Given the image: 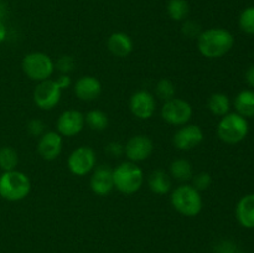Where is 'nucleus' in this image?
Listing matches in <instances>:
<instances>
[{
	"label": "nucleus",
	"mask_w": 254,
	"mask_h": 253,
	"mask_svg": "<svg viewBox=\"0 0 254 253\" xmlns=\"http://www.w3.org/2000/svg\"><path fill=\"white\" fill-rule=\"evenodd\" d=\"M235 45V37L228 30L212 27L200 34L197 37L198 51L207 59H220L231 51Z\"/></svg>",
	"instance_id": "obj_1"
},
{
	"label": "nucleus",
	"mask_w": 254,
	"mask_h": 253,
	"mask_svg": "<svg viewBox=\"0 0 254 253\" xmlns=\"http://www.w3.org/2000/svg\"><path fill=\"white\" fill-rule=\"evenodd\" d=\"M171 206L176 212L186 217H196L203 207L201 192L190 184H181L174 189L170 196Z\"/></svg>",
	"instance_id": "obj_2"
},
{
	"label": "nucleus",
	"mask_w": 254,
	"mask_h": 253,
	"mask_svg": "<svg viewBox=\"0 0 254 253\" xmlns=\"http://www.w3.org/2000/svg\"><path fill=\"white\" fill-rule=\"evenodd\" d=\"M31 191L29 176L19 170L4 171L0 175V196L10 202L25 200Z\"/></svg>",
	"instance_id": "obj_3"
},
{
	"label": "nucleus",
	"mask_w": 254,
	"mask_h": 253,
	"mask_svg": "<svg viewBox=\"0 0 254 253\" xmlns=\"http://www.w3.org/2000/svg\"><path fill=\"white\" fill-rule=\"evenodd\" d=\"M114 189L123 195L138 192L144 184V173L138 164L124 161L113 169Z\"/></svg>",
	"instance_id": "obj_4"
},
{
	"label": "nucleus",
	"mask_w": 254,
	"mask_h": 253,
	"mask_svg": "<svg viewBox=\"0 0 254 253\" xmlns=\"http://www.w3.org/2000/svg\"><path fill=\"white\" fill-rule=\"evenodd\" d=\"M21 67L31 81L39 83L51 78L55 71V62L44 52H30L22 59Z\"/></svg>",
	"instance_id": "obj_5"
},
{
	"label": "nucleus",
	"mask_w": 254,
	"mask_h": 253,
	"mask_svg": "<svg viewBox=\"0 0 254 253\" xmlns=\"http://www.w3.org/2000/svg\"><path fill=\"white\" fill-rule=\"evenodd\" d=\"M247 118L238 113H227L221 118L217 126V135L223 143L237 144L248 134Z\"/></svg>",
	"instance_id": "obj_6"
},
{
	"label": "nucleus",
	"mask_w": 254,
	"mask_h": 253,
	"mask_svg": "<svg viewBox=\"0 0 254 253\" xmlns=\"http://www.w3.org/2000/svg\"><path fill=\"white\" fill-rule=\"evenodd\" d=\"M193 109L189 102L181 98L166 101L161 107V117L171 126H185L192 118Z\"/></svg>",
	"instance_id": "obj_7"
},
{
	"label": "nucleus",
	"mask_w": 254,
	"mask_h": 253,
	"mask_svg": "<svg viewBox=\"0 0 254 253\" xmlns=\"http://www.w3.org/2000/svg\"><path fill=\"white\" fill-rule=\"evenodd\" d=\"M96 153L89 146H79L69 154L67 166L69 171L76 176H84L96 168Z\"/></svg>",
	"instance_id": "obj_8"
},
{
	"label": "nucleus",
	"mask_w": 254,
	"mask_h": 253,
	"mask_svg": "<svg viewBox=\"0 0 254 253\" xmlns=\"http://www.w3.org/2000/svg\"><path fill=\"white\" fill-rule=\"evenodd\" d=\"M62 91L52 79H46L37 83L34 89V102L42 111H51L61 101Z\"/></svg>",
	"instance_id": "obj_9"
},
{
	"label": "nucleus",
	"mask_w": 254,
	"mask_h": 253,
	"mask_svg": "<svg viewBox=\"0 0 254 253\" xmlns=\"http://www.w3.org/2000/svg\"><path fill=\"white\" fill-rule=\"evenodd\" d=\"M84 126H86L84 114L77 109H67L62 112L56 121L57 133L67 138H72L81 133Z\"/></svg>",
	"instance_id": "obj_10"
},
{
	"label": "nucleus",
	"mask_w": 254,
	"mask_h": 253,
	"mask_svg": "<svg viewBox=\"0 0 254 253\" xmlns=\"http://www.w3.org/2000/svg\"><path fill=\"white\" fill-rule=\"evenodd\" d=\"M203 130L196 124H185L174 134L173 143L176 149L181 151H189L197 148L203 141Z\"/></svg>",
	"instance_id": "obj_11"
},
{
	"label": "nucleus",
	"mask_w": 254,
	"mask_h": 253,
	"mask_svg": "<svg viewBox=\"0 0 254 253\" xmlns=\"http://www.w3.org/2000/svg\"><path fill=\"white\" fill-rule=\"evenodd\" d=\"M129 107L134 117L141 121H146V119H150L155 113L156 99L150 92L141 89L133 93L129 102Z\"/></svg>",
	"instance_id": "obj_12"
},
{
	"label": "nucleus",
	"mask_w": 254,
	"mask_h": 253,
	"mask_svg": "<svg viewBox=\"0 0 254 253\" xmlns=\"http://www.w3.org/2000/svg\"><path fill=\"white\" fill-rule=\"evenodd\" d=\"M154 151V143L149 136L135 135L129 139L124 145V154L129 161L140 163L151 156Z\"/></svg>",
	"instance_id": "obj_13"
},
{
	"label": "nucleus",
	"mask_w": 254,
	"mask_h": 253,
	"mask_svg": "<svg viewBox=\"0 0 254 253\" xmlns=\"http://www.w3.org/2000/svg\"><path fill=\"white\" fill-rule=\"evenodd\" d=\"M89 185L94 195L101 197L108 196L114 189L113 169L109 168L108 165H99L94 168Z\"/></svg>",
	"instance_id": "obj_14"
},
{
	"label": "nucleus",
	"mask_w": 254,
	"mask_h": 253,
	"mask_svg": "<svg viewBox=\"0 0 254 253\" xmlns=\"http://www.w3.org/2000/svg\"><path fill=\"white\" fill-rule=\"evenodd\" d=\"M62 145V136L57 131H45L37 143V153L44 160L52 161L60 156Z\"/></svg>",
	"instance_id": "obj_15"
},
{
	"label": "nucleus",
	"mask_w": 254,
	"mask_h": 253,
	"mask_svg": "<svg viewBox=\"0 0 254 253\" xmlns=\"http://www.w3.org/2000/svg\"><path fill=\"white\" fill-rule=\"evenodd\" d=\"M77 98L83 102H92L99 98L102 93V84L99 79L93 76H83L73 86Z\"/></svg>",
	"instance_id": "obj_16"
},
{
	"label": "nucleus",
	"mask_w": 254,
	"mask_h": 253,
	"mask_svg": "<svg viewBox=\"0 0 254 253\" xmlns=\"http://www.w3.org/2000/svg\"><path fill=\"white\" fill-rule=\"evenodd\" d=\"M109 52L117 57H127L134 49L133 40L126 32H113L107 40Z\"/></svg>",
	"instance_id": "obj_17"
},
{
	"label": "nucleus",
	"mask_w": 254,
	"mask_h": 253,
	"mask_svg": "<svg viewBox=\"0 0 254 253\" xmlns=\"http://www.w3.org/2000/svg\"><path fill=\"white\" fill-rule=\"evenodd\" d=\"M236 218L245 228H254V193L246 195L236 206Z\"/></svg>",
	"instance_id": "obj_18"
},
{
	"label": "nucleus",
	"mask_w": 254,
	"mask_h": 253,
	"mask_svg": "<svg viewBox=\"0 0 254 253\" xmlns=\"http://www.w3.org/2000/svg\"><path fill=\"white\" fill-rule=\"evenodd\" d=\"M149 189L155 195L163 196L170 191L171 180L164 170H154L148 179Z\"/></svg>",
	"instance_id": "obj_19"
},
{
	"label": "nucleus",
	"mask_w": 254,
	"mask_h": 253,
	"mask_svg": "<svg viewBox=\"0 0 254 253\" xmlns=\"http://www.w3.org/2000/svg\"><path fill=\"white\" fill-rule=\"evenodd\" d=\"M236 113L245 118H253L254 117V91L245 89L240 92L235 98Z\"/></svg>",
	"instance_id": "obj_20"
},
{
	"label": "nucleus",
	"mask_w": 254,
	"mask_h": 253,
	"mask_svg": "<svg viewBox=\"0 0 254 253\" xmlns=\"http://www.w3.org/2000/svg\"><path fill=\"white\" fill-rule=\"evenodd\" d=\"M169 170H170V175L173 176L175 180L181 181V183L191 180L193 176L192 164L189 160H186V159L180 158L173 160L171 161Z\"/></svg>",
	"instance_id": "obj_21"
},
{
	"label": "nucleus",
	"mask_w": 254,
	"mask_h": 253,
	"mask_svg": "<svg viewBox=\"0 0 254 253\" xmlns=\"http://www.w3.org/2000/svg\"><path fill=\"white\" fill-rule=\"evenodd\" d=\"M207 106L213 116L223 117L227 113H230L231 102L230 98L225 93H213L208 98Z\"/></svg>",
	"instance_id": "obj_22"
},
{
	"label": "nucleus",
	"mask_w": 254,
	"mask_h": 253,
	"mask_svg": "<svg viewBox=\"0 0 254 253\" xmlns=\"http://www.w3.org/2000/svg\"><path fill=\"white\" fill-rule=\"evenodd\" d=\"M84 121L89 129L94 131H103L108 126V116L101 109H91L84 114Z\"/></svg>",
	"instance_id": "obj_23"
},
{
	"label": "nucleus",
	"mask_w": 254,
	"mask_h": 253,
	"mask_svg": "<svg viewBox=\"0 0 254 253\" xmlns=\"http://www.w3.org/2000/svg\"><path fill=\"white\" fill-rule=\"evenodd\" d=\"M166 11L169 17L174 21H184L188 17L190 7L186 0H169Z\"/></svg>",
	"instance_id": "obj_24"
},
{
	"label": "nucleus",
	"mask_w": 254,
	"mask_h": 253,
	"mask_svg": "<svg viewBox=\"0 0 254 253\" xmlns=\"http://www.w3.org/2000/svg\"><path fill=\"white\" fill-rule=\"evenodd\" d=\"M19 164V154L11 146L0 148V169L2 171L15 170Z\"/></svg>",
	"instance_id": "obj_25"
},
{
	"label": "nucleus",
	"mask_w": 254,
	"mask_h": 253,
	"mask_svg": "<svg viewBox=\"0 0 254 253\" xmlns=\"http://www.w3.org/2000/svg\"><path fill=\"white\" fill-rule=\"evenodd\" d=\"M155 93L156 97L163 101H169V99L175 98L176 94V87L170 79L168 78H163L156 83L155 87Z\"/></svg>",
	"instance_id": "obj_26"
},
{
	"label": "nucleus",
	"mask_w": 254,
	"mask_h": 253,
	"mask_svg": "<svg viewBox=\"0 0 254 253\" xmlns=\"http://www.w3.org/2000/svg\"><path fill=\"white\" fill-rule=\"evenodd\" d=\"M238 25L243 32L248 35H254V6L247 7L241 12Z\"/></svg>",
	"instance_id": "obj_27"
},
{
	"label": "nucleus",
	"mask_w": 254,
	"mask_h": 253,
	"mask_svg": "<svg viewBox=\"0 0 254 253\" xmlns=\"http://www.w3.org/2000/svg\"><path fill=\"white\" fill-rule=\"evenodd\" d=\"M191 180H192L191 185L201 192V191H205L210 188L211 184H212V176L208 173H206V171H201V173H197L196 175L193 174Z\"/></svg>",
	"instance_id": "obj_28"
},
{
	"label": "nucleus",
	"mask_w": 254,
	"mask_h": 253,
	"mask_svg": "<svg viewBox=\"0 0 254 253\" xmlns=\"http://www.w3.org/2000/svg\"><path fill=\"white\" fill-rule=\"evenodd\" d=\"M74 59L68 55H64V56L60 57L59 60L55 63V68L59 69L61 72V74H69L74 69Z\"/></svg>",
	"instance_id": "obj_29"
},
{
	"label": "nucleus",
	"mask_w": 254,
	"mask_h": 253,
	"mask_svg": "<svg viewBox=\"0 0 254 253\" xmlns=\"http://www.w3.org/2000/svg\"><path fill=\"white\" fill-rule=\"evenodd\" d=\"M181 31L189 39H197L200 36L201 26L195 21H191V20H188L183 24V27H181Z\"/></svg>",
	"instance_id": "obj_30"
},
{
	"label": "nucleus",
	"mask_w": 254,
	"mask_h": 253,
	"mask_svg": "<svg viewBox=\"0 0 254 253\" xmlns=\"http://www.w3.org/2000/svg\"><path fill=\"white\" fill-rule=\"evenodd\" d=\"M45 123L41 119H31L27 123V131L32 136H41L45 133Z\"/></svg>",
	"instance_id": "obj_31"
},
{
	"label": "nucleus",
	"mask_w": 254,
	"mask_h": 253,
	"mask_svg": "<svg viewBox=\"0 0 254 253\" xmlns=\"http://www.w3.org/2000/svg\"><path fill=\"white\" fill-rule=\"evenodd\" d=\"M106 151L113 158H119L124 154V145H122L121 143H117V141H112L106 146Z\"/></svg>",
	"instance_id": "obj_32"
},
{
	"label": "nucleus",
	"mask_w": 254,
	"mask_h": 253,
	"mask_svg": "<svg viewBox=\"0 0 254 253\" xmlns=\"http://www.w3.org/2000/svg\"><path fill=\"white\" fill-rule=\"evenodd\" d=\"M55 82H56L57 86L60 87L61 91L69 88L72 84V79L71 77H69V74H60V76L55 79Z\"/></svg>",
	"instance_id": "obj_33"
},
{
	"label": "nucleus",
	"mask_w": 254,
	"mask_h": 253,
	"mask_svg": "<svg viewBox=\"0 0 254 253\" xmlns=\"http://www.w3.org/2000/svg\"><path fill=\"white\" fill-rule=\"evenodd\" d=\"M246 82L248 83V86L254 88V66L250 67L247 69V72H246Z\"/></svg>",
	"instance_id": "obj_34"
},
{
	"label": "nucleus",
	"mask_w": 254,
	"mask_h": 253,
	"mask_svg": "<svg viewBox=\"0 0 254 253\" xmlns=\"http://www.w3.org/2000/svg\"><path fill=\"white\" fill-rule=\"evenodd\" d=\"M7 37V29L6 26H5V24L2 21H0V44H2V42L6 40Z\"/></svg>",
	"instance_id": "obj_35"
},
{
	"label": "nucleus",
	"mask_w": 254,
	"mask_h": 253,
	"mask_svg": "<svg viewBox=\"0 0 254 253\" xmlns=\"http://www.w3.org/2000/svg\"><path fill=\"white\" fill-rule=\"evenodd\" d=\"M6 14V6L2 1H0V21H2V17Z\"/></svg>",
	"instance_id": "obj_36"
},
{
	"label": "nucleus",
	"mask_w": 254,
	"mask_h": 253,
	"mask_svg": "<svg viewBox=\"0 0 254 253\" xmlns=\"http://www.w3.org/2000/svg\"><path fill=\"white\" fill-rule=\"evenodd\" d=\"M236 253H242V252H236Z\"/></svg>",
	"instance_id": "obj_37"
}]
</instances>
